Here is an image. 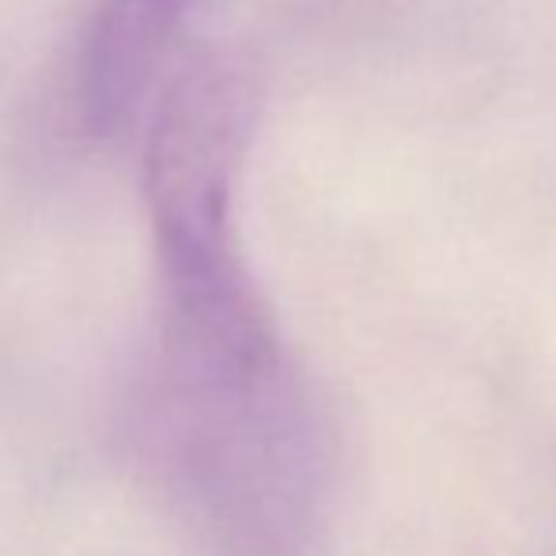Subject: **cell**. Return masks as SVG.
Returning <instances> with one entry per match:
<instances>
[{
  "mask_svg": "<svg viewBox=\"0 0 556 556\" xmlns=\"http://www.w3.org/2000/svg\"><path fill=\"white\" fill-rule=\"evenodd\" d=\"M193 4L198 0H99L80 50V111L96 129L129 117Z\"/></svg>",
  "mask_w": 556,
  "mask_h": 556,
  "instance_id": "2",
  "label": "cell"
},
{
  "mask_svg": "<svg viewBox=\"0 0 556 556\" xmlns=\"http://www.w3.org/2000/svg\"><path fill=\"white\" fill-rule=\"evenodd\" d=\"M148 492L205 556H307L330 432L254 280L160 295L125 402Z\"/></svg>",
  "mask_w": 556,
  "mask_h": 556,
  "instance_id": "1",
  "label": "cell"
}]
</instances>
